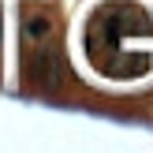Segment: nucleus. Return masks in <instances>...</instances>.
Returning <instances> with one entry per match:
<instances>
[{"instance_id": "f03ea898", "label": "nucleus", "mask_w": 153, "mask_h": 153, "mask_svg": "<svg viewBox=\"0 0 153 153\" xmlns=\"http://www.w3.org/2000/svg\"><path fill=\"white\" fill-rule=\"evenodd\" d=\"M49 34H52V19L45 11H26V15H22V37H30V41H45Z\"/></svg>"}, {"instance_id": "f257e3e1", "label": "nucleus", "mask_w": 153, "mask_h": 153, "mask_svg": "<svg viewBox=\"0 0 153 153\" xmlns=\"http://www.w3.org/2000/svg\"><path fill=\"white\" fill-rule=\"evenodd\" d=\"M34 79H37V86H45V90H52L60 82V60H56V52L49 49V45H41L37 49V60H34Z\"/></svg>"}]
</instances>
